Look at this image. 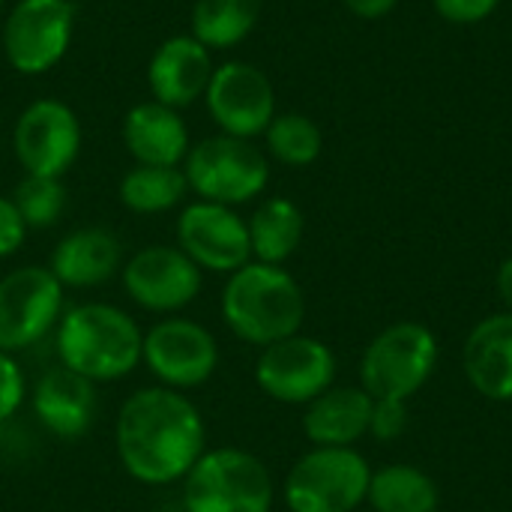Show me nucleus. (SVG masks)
Wrapping results in <instances>:
<instances>
[{"label": "nucleus", "instance_id": "nucleus-33", "mask_svg": "<svg viewBox=\"0 0 512 512\" xmlns=\"http://www.w3.org/2000/svg\"><path fill=\"white\" fill-rule=\"evenodd\" d=\"M498 294L507 306V312L512 315V258H507L498 270Z\"/></svg>", "mask_w": 512, "mask_h": 512}, {"label": "nucleus", "instance_id": "nucleus-5", "mask_svg": "<svg viewBox=\"0 0 512 512\" xmlns=\"http://www.w3.org/2000/svg\"><path fill=\"white\" fill-rule=\"evenodd\" d=\"M180 168L195 198L225 207L255 201L270 183V162L264 150L222 132L195 141Z\"/></svg>", "mask_w": 512, "mask_h": 512}, {"label": "nucleus", "instance_id": "nucleus-8", "mask_svg": "<svg viewBox=\"0 0 512 512\" xmlns=\"http://www.w3.org/2000/svg\"><path fill=\"white\" fill-rule=\"evenodd\" d=\"M72 33V0H18L3 18L0 48L18 75L39 78L69 54Z\"/></svg>", "mask_w": 512, "mask_h": 512}, {"label": "nucleus", "instance_id": "nucleus-16", "mask_svg": "<svg viewBox=\"0 0 512 512\" xmlns=\"http://www.w3.org/2000/svg\"><path fill=\"white\" fill-rule=\"evenodd\" d=\"M213 69V51L201 45L192 33L168 36L156 45L147 63L150 96L168 108L183 111L204 99Z\"/></svg>", "mask_w": 512, "mask_h": 512}, {"label": "nucleus", "instance_id": "nucleus-28", "mask_svg": "<svg viewBox=\"0 0 512 512\" xmlns=\"http://www.w3.org/2000/svg\"><path fill=\"white\" fill-rule=\"evenodd\" d=\"M408 429V402L402 399H375L369 435L375 441H396Z\"/></svg>", "mask_w": 512, "mask_h": 512}, {"label": "nucleus", "instance_id": "nucleus-31", "mask_svg": "<svg viewBox=\"0 0 512 512\" xmlns=\"http://www.w3.org/2000/svg\"><path fill=\"white\" fill-rule=\"evenodd\" d=\"M24 240H27V225H24L21 213L15 210L12 198L0 195V261L18 255Z\"/></svg>", "mask_w": 512, "mask_h": 512}, {"label": "nucleus", "instance_id": "nucleus-30", "mask_svg": "<svg viewBox=\"0 0 512 512\" xmlns=\"http://www.w3.org/2000/svg\"><path fill=\"white\" fill-rule=\"evenodd\" d=\"M432 6L450 24H480L501 6V0H432Z\"/></svg>", "mask_w": 512, "mask_h": 512}, {"label": "nucleus", "instance_id": "nucleus-14", "mask_svg": "<svg viewBox=\"0 0 512 512\" xmlns=\"http://www.w3.org/2000/svg\"><path fill=\"white\" fill-rule=\"evenodd\" d=\"M129 300L153 315H177L192 306L204 288V273L180 246H144L123 261L120 270Z\"/></svg>", "mask_w": 512, "mask_h": 512}, {"label": "nucleus", "instance_id": "nucleus-26", "mask_svg": "<svg viewBox=\"0 0 512 512\" xmlns=\"http://www.w3.org/2000/svg\"><path fill=\"white\" fill-rule=\"evenodd\" d=\"M264 144L276 162H282L288 168H306L321 156L324 135L312 117L297 114V111H285V114H276L270 120V126L264 132Z\"/></svg>", "mask_w": 512, "mask_h": 512}, {"label": "nucleus", "instance_id": "nucleus-17", "mask_svg": "<svg viewBox=\"0 0 512 512\" xmlns=\"http://www.w3.org/2000/svg\"><path fill=\"white\" fill-rule=\"evenodd\" d=\"M123 243L105 225H84L60 237L51 252L48 270L63 288L90 291L111 282L123 270Z\"/></svg>", "mask_w": 512, "mask_h": 512}, {"label": "nucleus", "instance_id": "nucleus-3", "mask_svg": "<svg viewBox=\"0 0 512 512\" xmlns=\"http://www.w3.org/2000/svg\"><path fill=\"white\" fill-rule=\"evenodd\" d=\"M303 318V288L285 267L249 261L222 288V321L246 345L267 348L282 342L300 333Z\"/></svg>", "mask_w": 512, "mask_h": 512}, {"label": "nucleus", "instance_id": "nucleus-22", "mask_svg": "<svg viewBox=\"0 0 512 512\" xmlns=\"http://www.w3.org/2000/svg\"><path fill=\"white\" fill-rule=\"evenodd\" d=\"M249 225V243H252V261L276 264L282 267L303 240V213L291 198H267L255 207Z\"/></svg>", "mask_w": 512, "mask_h": 512}, {"label": "nucleus", "instance_id": "nucleus-9", "mask_svg": "<svg viewBox=\"0 0 512 512\" xmlns=\"http://www.w3.org/2000/svg\"><path fill=\"white\" fill-rule=\"evenodd\" d=\"M66 288L48 267L24 264L0 279V351L21 354L57 330Z\"/></svg>", "mask_w": 512, "mask_h": 512}, {"label": "nucleus", "instance_id": "nucleus-24", "mask_svg": "<svg viewBox=\"0 0 512 512\" xmlns=\"http://www.w3.org/2000/svg\"><path fill=\"white\" fill-rule=\"evenodd\" d=\"M120 204L138 216H159L183 207L189 195V183L183 168L165 165H132L117 186Z\"/></svg>", "mask_w": 512, "mask_h": 512}, {"label": "nucleus", "instance_id": "nucleus-6", "mask_svg": "<svg viewBox=\"0 0 512 512\" xmlns=\"http://www.w3.org/2000/svg\"><path fill=\"white\" fill-rule=\"evenodd\" d=\"M372 468L354 447H312L285 477L291 512H354L369 495Z\"/></svg>", "mask_w": 512, "mask_h": 512}, {"label": "nucleus", "instance_id": "nucleus-15", "mask_svg": "<svg viewBox=\"0 0 512 512\" xmlns=\"http://www.w3.org/2000/svg\"><path fill=\"white\" fill-rule=\"evenodd\" d=\"M177 246L201 273H237L252 261L249 225L237 207L192 201L177 216Z\"/></svg>", "mask_w": 512, "mask_h": 512}, {"label": "nucleus", "instance_id": "nucleus-23", "mask_svg": "<svg viewBox=\"0 0 512 512\" xmlns=\"http://www.w3.org/2000/svg\"><path fill=\"white\" fill-rule=\"evenodd\" d=\"M264 0H195L189 33L210 51L237 48L258 24Z\"/></svg>", "mask_w": 512, "mask_h": 512}, {"label": "nucleus", "instance_id": "nucleus-10", "mask_svg": "<svg viewBox=\"0 0 512 512\" xmlns=\"http://www.w3.org/2000/svg\"><path fill=\"white\" fill-rule=\"evenodd\" d=\"M81 120L63 99H33L12 126V153L24 174L66 177L81 156Z\"/></svg>", "mask_w": 512, "mask_h": 512}, {"label": "nucleus", "instance_id": "nucleus-20", "mask_svg": "<svg viewBox=\"0 0 512 512\" xmlns=\"http://www.w3.org/2000/svg\"><path fill=\"white\" fill-rule=\"evenodd\" d=\"M465 378L492 402L512 399V315H492L480 321L465 342Z\"/></svg>", "mask_w": 512, "mask_h": 512}, {"label": "nucleus", "instance_id": "nucleus-2", "mask_svg": "<svg viewBox=\"0 0 512 512\" xmlns=\"http://www.w3.org/2000/svg\"><path fill=\"white\" fill-rule=\"evenodd\" d=\"M54 345L60 366L93 384H111L141 366L144 330L111 303H78L63 312Z\"/></svg>", "mask_w": 512, "mask_h": 512}, {"label": "nucleus", "instance_id": "nucleus-32", "mask_svg": "<svg viewBox=\"0 0 512 512\" xmlns=\"http://www.w3.org/2000/svg\"><path fill=\"white\" fill-rule=\"evenodd\" d=\"M357 18H366V21H375V18H384L396 9L399 0H342Z\"/></svg>", "mask_w": 512, "mask_h": 512}, {"label": "nucleus", "instance_id": "nucleus-27", "mask_svg": "<svg viewBox=\"0 0 512 512\" xmlns=\"http://www.w3.org/2000/svg\"><path fill=\"white\" fill-rule=\"evenodd\" d=\"M12 204L21 213L27 231H42V228H51L63 219L66 204H69V192H66L60 177L24 174L15 183Z\"/></svg>", "mask_w": 512, "mask_h": 512}, {"label": "nucleus", "instance_id": "nucleus-18", "mask_svg": "<svg viewBox=\"0 0 512 512\" xmlns=\"http://www.w3.org/2000/svg\"><path fill=\"white\" fill-rule=\"evenodd\" d=\"M30 405L42 429L63 441L84 438L99 411L96 384L66 366H57L36 381Z\"/></svg>", "mask_w": 512, "mask_h": 512}, {"label": "nucleus", "instance_id": "nucleus-19", "mask_svg": "<svg viewBox=\"0 0 512 512\" xmlns=\"http://www.w3.org/2000/svg\"><path fill=\"white\" fill-rule=\"evenodd\" d=\"M120 138L135 165L180 168L192 147V135L183 114L156 99L138 102L126 111Z\"/></svg>", "mask_w": 512, "mask_h": 512}, {"label": "nucleus", "instance_id": "nucleus-21", "mask_svg": "<svg viewBox=\"0 0 512 512\" xmlns=\"http://www.w3.org/2000/svg\"><path fill=\"white\" fill-rule=\"evenodd\" d=\"M375 399L363 387H330L306 405L303 435L312 447H354L369 435Z\"/></svg>", "mask_w": 512, "mask_h": 512}, {"label": "nucleus", "instance_id": "nucleus-1", "mask_svg": "<svg viewBox=\"0 0 512 512\" xmlns=\"http://www.w3.org/2000/svg\"><path fill=\"white\" fill-rule=\"evenodd\" d=\"M114 447L135 483L171 486L183 483L204 456L207 426L186 393L156 384L126 396L114 423Z\"/></svg>", "mask_w": 512, "mask_h": 512}, {"label": "nucleus", "instance_id": "nucleus-25", "mask_svg": "<svg viewBox=\"0 0 512 512\" xmlns=\"http://www.w3.org/2000/svg\"><path fill=\"white\" fill-rule=\"evenodd\" d=\"M366 501L375 512H435L441 504L438 486L414 465H387L372 474Z\"/></svg>", "mask_w": 512, "mask_h": 512}, {"label": "nucleus", "instance_id": "nucleus-29", "mask_svg": "<svg viewBox=\"0 0 512 512\" xmlns=\"http://www.w3.org/2000/svg\"><path fill=\"white\" fill-rule=\"evenodd\" d=\"M24 396H27V384H24V372L18 360L0 351V423L18 414V408L24 405Z\"/></svg>", "mask_w": 512, "mask_h": 512}, {"label": "nucleus", "instance_id": "nucleus-34", "mask_svg": "<svg viewBox=\"0 0 512 512\" xmlns=\"http://www.w3.org/2000/svg\"><path fill=\"white\" fill-rule=\"evenodd\" d=\"M3 6H6V0H0V15H3Z\"/></svg>", "mask_w": 512, "mask_h": 512}, {"label": "nucleus", "instance_id": "nucleus-7", "mask_svg": "<svg viewBox=\"0 0 512 512\" xmlns=\"http://www.w3.org/2000/svg\"><path fill=\"white\" fill-rule=\"evenodd\" d=\"M438 339L429 327L399 321L378 333L360 360V381L372 399L408 402L435 372Z\"/></svg>", "mask_w": 512, "mask_h": 512}, {"label": "nucleus", "instance_id": "nucleus-11", "mask_svg": "<svg viewBox=\"0 0 512 512\" xmlns=\"http://www.w3.org/2000/svg\"><path fill=\"white\" fill-rule=\"evenodd\" d=\"M141 363L168 390H195L204 387L219 369L216 336L183 315H168L144 333Z\"/></svg>", "mask_w": 512, "mask_h": 512}, {"label": "nucleus", "instance_id": "nucleus-12", "mask_svg": "<svg viewBox=\"0 0 512 512\" xmlns=\"http://www.w3.org/2000/svg\"><path fill=\"white\" fill-rule=\"evenodd\" d=\"M204 108L222 135L252 141L276 117V90L264 69L249 60H225L213 69Z\"/></svg>", "mask_w": 512, "mask_h": 512}, {"label": "nucleus", "instance_id": "nucleus-4", "mask_svg": "<svg viewBox=\"0 0 512 512\" xmlns=\"http://www.w3.org/2000/svg\"><path fill=\"white\" fill-rule=\"evenodd\" d=\"M273 498L267 465L240 447L204 450L183 480L186 512H270Z\"/></svg>", "mask_w": 512, "mask_h": 512}, {"label": "nucleus", "instance_id": "nucleus-13", "mask_svg": "<svg viewBox=\"0 0 512 512\" xmlns=\"http://www.w3.org/2000/svg\"><path fill=\"white\" fill-rule=\"evenodd\" d=\"M336 381L333 351L312 336H288L261 348L255 363V384L264 396L282 405H309Z\"/></svg>", "mask_w": 512, "mask_h": 512}]
</instances>
